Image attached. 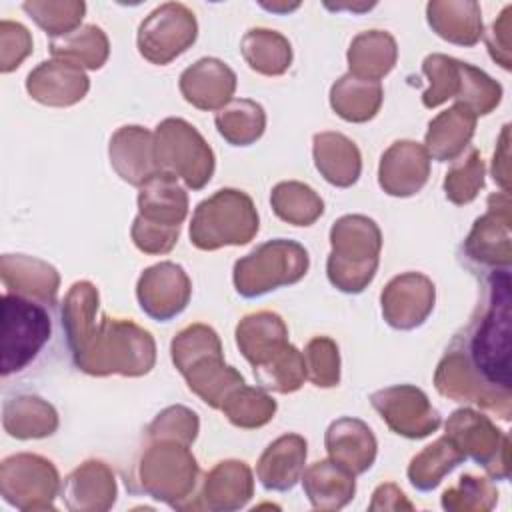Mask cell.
<instances>
[{
	"mask_svg": "<svg viewBox=\"0 0 512 512\" xmlns=\"http://www.w3.org/2000/svg\"><path fill=\"white\" fill-rule=\"evenodd\" d=\"M396 62V42L390 34L380 30L362 32L354 38L348 50L350 74L362 80L380 82Z\"/></svg>",
	"mask_w": 512,
	"mask_h": 512,
	"instance_id": "obj_32",
	"label": "cell"
},
{
	"mask_svg": "<svg viewBox=\"0 0 512 512\" xmlns=\"http://www.w3.org/2000/svg\"><path fill=\"white\" fill-rule=\"evenodd\" d=\"M266 114L254 100H232L216 114V128L232 146H248L264 134Z\"/></svg>",
	"mask_w": 512,
	"mask_h": 512,
	"instance_id": "obj_37",
	"label": "cell"
},
{
	"mask_svg": "<svg viewBox=\"0 0 512 512\" xmlns=\"http://www.w3.org/2000/svg\"><path fill=\"white\" fill-rule=\"evenodd\" d=\"M382 96L380 82L346 74L332 86L330 104L340 118L348 122H366L376 116Z\"/></svg>",
	"mask_w": 512,
	"mask_h": 512,
	"instance_id": "obj_33",
	"label": "cell"
},
{
	"mask_svg": "<svg viewBox=\"0 0 512 512\" xmlns=\"http://www.w3.org/2000/svg\"><path fill=\"white\" fill-rule=\"evenodd\" d=\"M72 358L80 370L94 376H142L154 366L156 346L152 336L136 324L104 316Z\"/></svg>",
	"mask_w": 512,
	"mask_h": 512,
	"instance_id": "obj_2",
	"label": "cell"
},
{
	"mask_svg": "<svg viewBox=\"0 0 512 512\" xmlns=\"http://www.w3.org/2000/svg\"><path fill=\"white\" fill-rule=\"evenodd\" d=\"M502 96V88L486 76L482 70L462 62V86L456 96L458 104L470 110L474 116L488 114Z\"/></svg>",
	"mask_w": 512,
	"mask_h": 512,
	"instance_id": "obj_43",
	"label": "cell"
},
{
	"mask_svg": "<svg viewBox=\"0 0 512 512\" xmlns=\"http://www.w3.org/2000/svg\"><path fill=\"white\" fill-rule=\"evenodd\" d=\"M66 508L72 512H102L116 502V482L112 470L98 460L78 466L62 488Z\"/></svg>",
	"mask_w": 512,
	"mask_h": 512,
	"instance_id": "obj_21",
	"label": "cell"
},
{
	"mask_svg": "<svg viewBox=\"0 0 512 512\" xmlns=\"http://www.w3.org/2000/svg\"><path fill=\"white\" fill-rule=\"evenodd\" d=\"M148 432L152 440H174L190 444L198 434V418L184 406H170L156 416Z\"/></svg>",
	"mask_w": 512,
	"mask_h": 512,
	"instance_id": "obj_48",
	"label": "cell"
},
{
	"mask_svg": "<svg viewBox=\"0 0 512 512\" xmlns=\"http://www.w3.org/2000/svg\"><path fill=\"white\" fill-rule=\"evenodd\" d=\"M258 232V214L248 194L224 188L202 200L192 216L190 242L200 250L240 246Z\"/></svg>",
	"mask_w": 512,
	"mask_h": 512,
	"instance_id": "obj_6",
	"label": "cell"
},
{
	"mask_svg": "<svg viewBox=\"0 0 512 512\" xmlns=\"http://www.w3.org/2000/svg\"><path fill=\"white\" fill-rule=\"evenodd\" d=\"M482 184H484V164H482L480 152L476 148H470L468 156L456 162L452 170L446 174V180H444L446 198L454 204H466L476 198Z\"/></svg>",
	"mask_w": 512,
	"mask_h": 512,
	"instance_id": "obj_45",
	"label": "cell"
},
{
	"mask_svg": "<svg viewBox=\"0 0 512 512\" xmlns=\"http://www.w3.org/2000/svg\"><path fill=\"white\" fill-rule=\"evenodd\" d=\"M172 362L186 378L188 388L208 406L222 408L226 396L244 384V378L222 360L218 334L204 324L184 328L172 340Z\"/></svg>",
	"mask_w": 512,
	"mask_h": 512,
	"instance_id": "obj_3",
	"label": "cell"
},
{
	"mask_svg": "<svg viewBox=\"0 0 512 512\" xmlns=\"http://www.w3.org/2000/svg\"><path fill=\"white\" fill-rule=\"evenodd\" d=\"M430 88L422 94L426 108H434L448 98H456L462 86V62L444 54H432L422 64Z\"/></svg>",
	"mask_w": 512,
	"mask_h": 512,
	"instance_id": "obj_42",
	"label": "cell"
},
{
	"mask_svg": "<svg viewBox=\"0 0 512 512\" xmlns=\"http://www.w3.org/2000/svg\"><path fill=\"white\" fill-rule=\"evenodd\" d=\"M254 376L268 390H276V392H282V394L294 392L306 380L304 354L298 352L292 344H286L268 362L256 366Z\"/></svg>",
	"mask_w": 512,
	"mask_h": 512,
	"instance_id": "obj_40",
	"label": "cell"
},
{
	"mask_svg": "<svg viewBox=\"0 0 512 512\" xmlns=\"http://www.w3.org/2000/svg\"><path fill=\"white\" fill-rule=\"evenodd\" d=\"M464 460V454L450 442L448 436L438 438L434 444L426 446L418 456L412 458L408 466V480L416 490L428 492L436 488L442 478Z\"/></svg>",
	"mask_w": 512,
	"mask_h": 512,
	"instance_id": "obj_35",
	"label": "cell"
},
{
	"mask_svg": "<svg viewBox=\"0 0 512 512\" xmlns=\"http://www.w3.org/2000/svg\"><path fill=\"white\" fill-rule=\"evenodd\" d=\"M180 226H164L156 222H148L142 216H136L132 226V240L138 250L148 254H164L170 252L178 240Z\"/></svg>",
	"mask_w": 512,
	"mask_h": 512,
	"instance_id": "obj_51",
	"label": "cell"
},
{
	"mask_svg": "<svg viewBox=\"0 0 512 512\" xmlns=\"http://www.w3.org/2000/svg\"><path fill=\"white\" fill-rule=\"evenodd\" d=\"M236 90V74L216 58H202L180 76V92L200 110L224 108Z\"/></svg>",
	"mask_w": 512,
	"mask_h": 512,
	"instance_id": "obj_20",
	"label": "cell"
},
{
	"mask_svg": "<svg viewBox=\"0 0 512 512\" xmlns=\"http://www.w3.org/2000/svg\"><path fill=\"white\" fill-rule=\"evenodd\" d=\"M2 426L12 438L18 440L44 438L54 434L58 428V414L52 404L40 396L24 394L4 402Z\"/></svg>",
	"mask_w": 512,
	"mask_h": 512,
	"instance_id": "obj_31",
	"label": "cell"
},
{
	"mask_svg": "<svg viewBox=\"0 0 512 512\" xmlns=\"http://www.w3.org/2000/svg\"><path fill=\"white\" fill-rule=\"evenodd\" d=\"M52 322L42 302L20 294H2V358L0 372L24 370L50 340Z\"/></svg>",
	"mask_w": 512,
	"mask_h": 512,
	"instance_id": "obj_8",
	"label": "cell"
},
{
	"mask_svg": "<svg viewBox=\"0 0 512 512\" xmlns=\"http://www.w3.org/2000/svg\"><path fill=\"white\" fill-rule=\"evenodd\" d=\"M196 40L194 14L182 4L156 8L140 26L138 50L152 64H168Z\"/></svg>",
	"mask_w": 512,
	"mask_h": 512,
	"instance_id": "obj_12",
	"label": "cell"
},
{
	"mask_svg": "<svg viewBox=\"0 0 512 512\" xmlns=\"http://www.w3.org/2000/svg\"><path fill=\"white\" fill-rule=\"evenodd\" d=\"M0 276L10 294H20L42 304L56 302L60 278L44 260L26 254H4L0 258Z\"/></svg>",
	"mask_w": 512,
	"mask_h": 512,
	"instance_id": "obj_22",
	"label": "cell"
},
{
	"mask_svg": "<svg viewBox=\"0 0 512 512\" xmlns=\"http://www.w3.org/2000/svg\"><path fill=\"white\" fill-rule=\"evenodd\" d=\"M242 54L252 70L266 76L286 72L292 60L290 42L274 30H250L242 40Z\"/></svg>",
	"mask_w": 512,
	"mask_h": 512,
	"instance_id": "obj_36",
	"label": "cell"
},
{
	"mask_svg": "<svg viewBox=\"0 0 512 512\" xmlns=\"http://www.w3.org/2000/svg\"><path fill=\"white\" fill-rule=\"evenodd\" d=\"M278 218L294 226H310L324 212L322 198L302 182H280L270 196Z\"/></svg>",
	"mask_w": 512,
	"mask_h": 512,
	"instance_id": "obj_38",
	"label": "cell"
},
{
	"mask_svg": "<svg viewBox=\"0 0 512 512\" xmlns=\"http://www.w3.org/2000/svg\"><path fill=\"white\" fill-rule=\"evenodd\" d=\"M372 406L382 420L400 436L424 438L440 426V414L428 402V396L410 384L390 386L370 396Z\"/></svg>",
	"mask_w": 512,
	"mask_h": 512,
	"instance_id": "obj_13",
	"label": "cell"
},
{
	"mask_svg": "<svg viewBox=\"0 0 512 512\" xmlns=\"http://www.w3.org/2000/svg\"><path fill=\"white\" fill-rule=\"evenodd\" d=\"M308 252L294 240H268L234 264V286L244 298H256L298 282L308 270Z\"/></svg>",
	"mask_w": 512,
	"mask_h": 512,
	"instance_id": "obj_7",
	"label": "cell"
},
{
	"mask_svg": "<svg viewBox=\"0 0 512 512\" xmlns=\"http://www.w3.org/2000/svg\"><path fill=\"white\" fill-rule=\"evenodd\" d=\"M98 290L90 282H76L62 304V326L66 344L74 356L88 340L96 326Z\"/></svg>",
	"mask_w": 512,
	"mask_h": 512,
	"instance_id": "obj_34",
	"label": "cell"
},
{
	"mask_svg": "<svg viewBox=\"0 0 512 512\" xmlns=\"http://www.w3.org/2000/svg\"><path fill=\"white\" fill-rule=\"evenodd\" d=\"M442 396L500 410L510 402V268L488 272L478 318L456 334L434 376ZM502 418L506 414L502 412Z\"/></svg>",
	"mask_w": 512,
	"mask_h": 512,
	"instance_id": "obj_1",
	"label": "cell"
},
{
	"mask_svg": "<svg viewBox=\"0 0 512 512\" xmlns=\"http://www.w3.org/2000/svg\"><path fill=\"white\" fill-rule=\"evenodd\" d=\"M138 208V216L148 222L180 226L188 212V196L178 186L174 174L160 170L140 186Z\"/></svg>",
	"mask_w": 512,
	"mask_h": 512,
	"instance_id": "obj_26",
	"label": "cell"
},
{
	"mask_svg": "<svg viewBox=\"0 0 512 512\" xmlns=\"http://www.w3.org/2000/svg\"><path fill=\"white\" fill-rule=\"evenodd\" d=\"M434 308V284L420 272H406L388 282L382 292L384 320L398 330L420 326Z\"/></svg>",
	"mask_w": 512,
	"mask_h": 512,
	"instance_id": "obj_15",
	"label": "cell"
},
{
	"mask_svg": "<svg viewBox=\"0 0 512 512\" xmlns=\"http://www.w3.org/2000/svg\"><path fill=\"white\" fill-rule=\"evenodd\" d=\"M50 52L54 58L68 60L76 66L98 70L108 58V40L96 26H82L60 40H52Z\"/></svg>",
	"mask_w": 512,
	"mask_h": 512,
	"instance_id": "obj_39",
	"label": "cell"
},
{
	"mask_svg": "<svg viewBox=\"0 0 512 512\" xmlns=\"http://www.w3.org/2000/svg\"><path fill=\"white\" fill-rule=\"evenodd\" d=\"M254 480L246 462L226 460L218 462L204 478L198 502L194 508H206L214 512H230L244 508L252 498Z\"/></svg>",
	"mask_w": 512,
	"mask_h": 512,
	"instance_id": "obj_19",
	"label": "cell"
},
{
	"mask_svg": "<svg viewBox=\"0 0 512 512\" xmlns=\"http://www.w3.org/2000/svg\"><path fill=\"white\" fill-rule=\"evenodd\" d=\"M136 464L126 486L132 492H144L172 508L186 510L198 480V464L188 444L174 440H154Z\"/></svg>",
	"mask_w": 512,
	"mask_h": 512,
	"instance_id": "obj_5",
	"label": "cell"
},
{
	"mask_svg": "<svg viewBox=\"0 0 512 512\" xmlns=\"http://www.w3.org/2000/svg\"><path fill=\"white\" fill-rule=\"evenodd\" d=\"M220 410L234 426L258 428L274 416L276 402L264 390L242 384L226 396Z\"/></svg>",
	"mask_w": 512,
	"mask_h": 512,
	"instance_id": "obj_41",
	"label": "cell"
},
{
	"mask_svg": "<svg viewBox=\"0 0 512 512\" xmlns=\"http://www.w3.org/2000/svg\"><path fill=\"white\" fill-rule=\"evenodd\" d=\"M304 492L316 510H340L356 492L354 474L338 466L334 460H318L302 472Z\"/></svg>",
	"mask_w": 512,
	"mask_h": 512,
	"instance_id": "obj_27",
	"label": "cell"
},
{
	"mask_svg": "<svg viewBox=\"0 0 512 512\" xmlns=\"http://www.w3.org/2000/svg\"><path fill=\"white\" fill-rule=\"evenodd\" d=\"M508 208V196L502 200V206H496L494 194L488 198V212L474 222V228L462 246L468 264L488 272L510 268V238L498 240V232L506 230L510 224Z\"/></svg>",
	"mask_w": 512,
	"mask_h": 512,
	"instance_id": "obj_16",
	"label": "cell"
},
{
	"mask_svg": "<svg viewBox=\"0 0 512 512\" xmlns=\"http://www.w3.org/2000/svg\"><path fill=\"white\" fill-rule=\"evenodd\" d=\"M368 508L370 510H412V504L406 500L404 492L396 484L388 482L374 490L372 502Z\"/></svg>",
	"mask_w": 512,
	"mask_h": 512,
	"instance_id": "obj_52",
	"label": "cell"
},
{
	"mask_svg": "<svg viewBox=\"0 0 512 512\" xmlns=\"http://www.w3.org/2000/svg\"><path fill=\"white\" fill-rule=\"evenodd\" d=\"M286 336L288 330L282 318L272 312L250 314L236 328V344L254 368L276 356L288 344Z\"/></svg>",
	"mask_w": 512,
	"mask_h": 512,
	"instance_id": "obj_28",
	"label": "cell"
},
{
	"mask_svg": "<svg viewBox=\"0 0 512 512\" xmlns=\"http://www.w3.org/2000/svg\"><path fill=\"white\" fill-rule=\"evenodd\" d=\"M154 158L158 170L180 176L192 190L204 188L214 172L212 148L182 118H166L156 126Z\"/></svg>",
	"mask_w": 512,
	"mask_h": 512,
	"instance_id": "obj_9",
	"label": "cell"
},
{
	"mask_svg": "<svg viewBox=\"0 0 512 512\" xmlns=\"http://www.w3.org/2000/svg\"><path fill=\"white\" fill-rule=\"evenodd\" d=\"M428 22L430 26L436 30L438 36H442L448 42L454 44H462V46H472L478 42L480 34H482V22H480V14H472V16H444L432 2L428 4Z\"/></svg>",
	"mask_w": 512,
	"mask_h": 512,
	"instance_id": "obj_49",
	"label": "cell"
},
{
	"mask_svg": "<svg viewBox=\"0 0 512 512\" xmlns=\"http://www.w3.org/2000/svg\"><path fill=\"white\" fill-rule=\"evenodd\" d=\"M476 126V116L464 106L456 104L440 112L428 126L426 152L438 162L454 160L470 142Z\"/></svg>",
	"mask_w": 512,
	"mask_h": 512,
	"instance_id": "obj_30",
	"label": "cell"
},
{
	"mask_svg": "<svg viewBox=\"0 0 512 512\" xmlns=\"http://www.w3.org/2000/svg\"><path fill=\"white\" fill-rule=\"evenodd\" d=\"M22 8L50 36H68L80 24L84 4L80 2H24Z\"/></svg>",
	"mask_w": 512,
	"mask_h": 512,
	"instance_id": "obj_44",
	"label": "cell"
},
{
	"mask_svg": "<svg viewBox=\"0 0 512 512\" xmlns=\"http://www.w3.org/2000/svg\"><path fill=\"white\" fill-rule=\"evenodd\" d=\"M332 252L326 262L330 282L348 294L362 292L374 278L382 236L374 220L350 214L334 222L330 230Z\"/></svg>",
	"mask_w": 512,
	"mask_h": 512,
	"instance_id": "obj_4",
	"label": "cell"
},
{
	"mask_svg": "<svg viewBox=\"0 0 512 512\" xmlns=\"http://www.w3.org/2000/svg\"><path fill=\"white\" fill-rule=\"evenodd\" d=\"M306 376L320 388L336 386L340 380V356L334 340L326 336L312 338L304 350Z\"/></svg>",
	"mask_w": 512,
	"mask_h": 512,
	"instance_id": "obj_46",
	"label": "cell"
},
{
	"mask_svg": "<svg viewBox=\"0 0 512 512\" xmlns=\"http://www.w3.org/2000/svg\"><path fill=\"white\" fill-rule=\"evenodd\" d=\"M88 76L80 66L54 58L36 66L26 78L28 94L46 106H70L86 96Z\"/></svg>",
	"mask_w": 512,
	"mask_h": 512,
	"instance_id": "obj_18",
	"label": "cell"
},
{
	"mask_svg": "<svg viewBox=\"0 0 512 512\" xmlns=\"http://www.w3.org/2000/svg\"><path fill=\"white\" fill-rule=\"evenodd\" d=\"M190 278L182 266L174 262H160L144 270L138 280L136 296L140 308L158 322H168L178 316L190 300Z\"/></svg>",
	"mask_w": 512,
	"mask_h": 512,
	"instance_id": "obj_14",
	"label": "cell"
},
{
	"mask_svg": "<svg viewBox=\"0 0 512 512\" xmlns=\"http://www.w3.org/2000/svg\"><path fill=\"white\" fill-rule=\"evenodd\" d=\"M498 500L494 486L484 478L462 476L458 486L442 494L444 510H490Z\"/></svg>",
	"mask_w": 512,
	"mask_h": 512,
	"instance_id": "obj_47",
	"label": "cell"
},
{
	"mask_svg": "<svg viewBox=\"0 0 512 512\" xmlns=\"http://www.w3.org/2000/svg\"><path fill=\"white\" fill-rule=\"evenodd\" d=\"M32 52V38L30 32L10 20L0 22V70L12 72L20 66V62Z\"/></svg>",
	"mask_w": 512,
	"mask_h": 512,
	"instance_id": "obj_50",
	"label": "cell"
},
{
	"mask_svg": "<svg viewBox=\"0 0 512 512\" xmlns=\"http://www.w3.org/2000/svg\"><path fill=\"white\" fill-rule=\"evenodd\" d=\"M314 162L324 180L340 188L352 186L362 168L356 144L338 132H322L314 136Z\"/></svg>",
	"mask_w": 512,
	"mask_h": 512,
	"instance_id": "obj_29",
	"label": "cell"
},
{
	"mask_svg": "<svg viewBox=\"0 0 512 512\" xmlns=\"http://www.w3.org/2000/svg\"><path fill=\"white\" fill-rule=\"evenodd\" d=\"M306 462V440L298 434H286L274 440L260 456L256 476L266 490L286 492L302 478Z\"/></svg>",
	"mask_w": 512,
	"mask_h": 512,
	"instance_id": "obj_25",
	"label": "cell"
},
{
	"mask_svg": "<svg viewBox=\"0 0 512 512\" xmlns=\"http://www.w3.org/2000/svg\"><path fill=\"white\" fill-rule=\"evenodd\" d=\"M326 450L330 460L350 474H364L376 458V438L358 418L334 420L326 430Z\"/></svg>",
	"mask_w": 512,
	"mask_h": 512,
	"instance_id": "obj_23",
	"label": "cell"
},
{
	"mask_svg": "<svg viewBox=\"0 0 512 512\" xmlns=\"http://www.w3.org/2000/svg\"><path fill=\"white\" fill-rule=\"evenodd\" d=\"M430 156L424 146L412 140L394 142L380 160L378 182L390 196H412L428 180Z\"/></svg>",
	"mask_w": 512,
	"mask_h": 512,
	"instance_id": "obj_17",
	"label": "cell"
},
{
	"mask_svg": "<svg viewBox=\"0 0 512 512\" xmlns=\"http://www.w3.org/2000/svg\"><path fill=\"white\" fill-rule=\"evenodd\" d=\"M446 436L464 458L482 464L494 480L508 478V440L500 446L504 436L486 416L468 408L456 410L446 422Z\"/></svg>",
	"mask_w": 512,
	"mask_h": 512,
	"instance_id": "obj_11",
	"label": "cell"
},
{
	"mask_svg": "<svg viewBox=\"0 0 512 512\" xmlns=\"http://www.w3.org/2000/svg\"><path fill=\"white\" fill-rule=\"evenodd\" d=\"M58 488L54 464L38 454H14L0 464V494L18 510H54Z\"/></svg>",
	"mask_w": 512,
	"mask_h": 512,
	"instance_id": "obj_10",
	"label": "cell"
},
{
	"mask_svg": "<svg viewBox=\"0 0 512 512\" xmlns=\"http://www.w3.org/2000/svg\"><path fill=\"white\" fill-rule=\"evenodd\" d=\"M110 162L128 184L142 186L158 170L154 136L142 126H122L110 140Z\"/></svg>",
	"mask_w": 512,
	"mask_h": 512,
	"instance_id": "obj_24",
	"label": "cell"
}]
</instances>
